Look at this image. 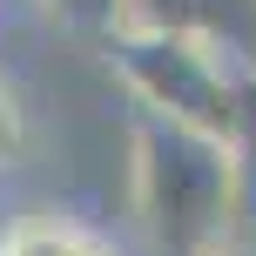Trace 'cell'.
Instances as JSON below:
<instances>
[{
  "label": "cell",
  "instance_id": "cell-4",
  "mask_svg": "<svg viewBox=\"0 0 256 256\" xmlns=\"http://www.w3.org/2000/svg\"><path fill=\"white\" fill-rule=\"evenodd\" d=\"M230 155H236V182H243V230H250L256 222V68H243V81H236Z\"/></svg>",
  "mask_w": 256,
  "mask_h": 256
},
{
  "label": "cell",
  "instance_id": "cell-1",
  "mask_svg": "<svg viewBox=\"0 0 256 256\" xmlns=\"http://www.w3.org/2000/svg\"><path fill=\"white\" fill-rule=\"evenodd\" d=\"M128 189L155 256H216L243 230V182L230 142L176 115H128Z\"/></svg>",
  "mask_w": 256,
  "mask_h": 256
},
{
  "label": "cell",
  "instance_id": "cell-3",
  "mask_svg": "<svg viewBox=\"0 0 256 256\" xmlns=\"http://www.w3.org/2000/svg\"><path fill=\"white\" fill-rule=\"evenodd\" d=\"M122 27H162L256 68V0H122Z\"/></svg>",
  "mask_w": 256,
  "mask_h": 256
},
{
  "label": "cell",
  "instance_id": "cell-7",
  "mask_svg": "<svg viewBox=\"0 0 256 256\" xmlns=\"http://www.w3.org/2000/svg\"><path fill=\"white\" fill-rule=\"evenodd\" d=\"M216 256H256V243H230V250H216Z\"/></svg>",
  "mask_w": 256,
  "mask_h": 256
},
{
  "label": "cell",
  "instance_id": "cell-5",
  "mask_svg": "<svg viewBox=\"0 0 256 256\" xmlns=\"http://www.w3.org/2000/svg\"><path fill=\"white\" fill-rule=\"evenodd\" d=\"M7 250H14V256H115L102 236L68 230V222H27V230L7 236Z\"/></svg>",
  "mask_w": 256,
  "mask_h": 256
},
{
  "label": "cell",
  "instance_id": "cell-8",
  "mask_svg": "<svg viewBox=\"0 0 256 256\" xmlns=\"http://www.w3.org/2000/svg\"><path fill=\"white\" fill-rule=\"evenodd\" d=\"M48 7H61V14H81V0H48Z\"/></svg>",
  "mask_w": 256,
  "mask_h": 256
},
{
  "label": "cell",
  "instance_id": "cell-6",
  "mask_svg": "<svg viewBox=\"0 0 256 256\" xmlns=\"http://www.w3.org/2000/svg\"><path fill=\"white\" fill-rule=\"evenodd\" d=\"M20 148V115H14V102H7V88H0V162Z\"/></svg>",
  "mask_w": 256,
  "mask_h": 256
},
{
  "label": "cell",
  "instance_id": "cell-2",
  "mask_svg": "<svg viewBox=\"0 0 256 256\" xmlns=\"http://www.w3.org/2000/svg\"><path fill=\"white\" fill-rule=\"evenodd\" d=\"M108 68L135 94V108L176 115V122L230 142L243 61H230L222 48H209L196 34H162V27H115L108 34Z\"/></svg>",
  "mask_w": 256,
  "mask_h": 256
},
{
  "label": "cell",
  "instance_id": "cell-9",
  "mask_svg": "<svg viewBox=\"0 0 256 256\" xmlns=\"http://www.w3.org/2000/svg\"><path fill=\"white\" fill-rule=\"evenodd\" d=\"M0 256H14V250H7V243H0Z\"/></svg>",
  "mask_w": 256,
  "mask_h": 256
}]
</instances>
